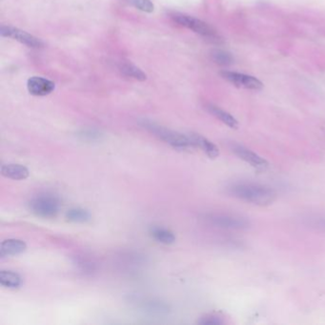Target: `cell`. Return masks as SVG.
Instances as JSON below:
<instances>
[{
    "label": "cell",
    "instance_id": "6da1fadb",
    "mask_svg": "<svg viewBox=\"0 0 325 325\" xmlns=\"http://www.w3.org/2000/svg\"><path fill=\"white\" fill-rule=\"evenodd\" d=\"M228 193L245 202L266 206L276 199V192L269 186L254 182H236L228 187Z\"/></svg>",
    "mask_w": 325,
    "mask_h": 325
},
{
    "label": "cell",
    "instance_id": "7a4b0ae2",
    "mask_svg": "<svg viewBox=\"0 0 325 325\" xmlns=\"http://www.w3.org/2000/svg\"><path fill=\"white\" fill-rule=\"evenodd\" d=\"M139 124L141 125L142 128L146 129L148 132H150L157 138L161 139L162 141H164L174 149L180 150V151H187L192 148H195L188 135L178 133L177 131L164 127L162 125H159L158 123L147 119H142L139 122Z\"/></svg>",
    "mask_w": 325,
    "mask_h": 325
},
{
    "label": "cell",
    "instance_id": "3957f363",
    "mask_svg": "<svg viewBox=\"0 0 325 325\" xmlns=\"http://www.w3.org/2000/svg\"><path fill=\"white\" fill-rule=\"evenodd\" d=\"M30 212L41 218H54L61 209V200L52 193H41L31 198L28 203Z\"/></svg>",
    "mask_w": 325,
    "mask_h": 325
},
{
    "label": "cell",
    "instance_id": "277c9868",
    "mask_svg": "<svg viewBox=\"0 0 325 325\" xmlns=\"http://www.w3.org/2000/svg\"><path fill=\"white\" fill-rule=\"evenodd\" d=\"M203 219L208 224L212 226L226 229V230H244L249 227V221L245 217L231 215V214H222V213H211L207 214Z\"/></svg>",
    "mask_w": 325,
    "mask_h": 325
},
{
    "label": "cell",
    "instance_id": "5b68a950",
    "mask_svg": "<svg viewBox=\"0 0 325 325\" xmlns=\"http://www.w3.org/2000/svg\"><path fill=\"white\" fill-rule=\"evenodd\" d=\"M172 19L180 26L192 30L193 32L209 40L218 41L217 32L202 20H197L194 17L183 15V14H175L172 16Z\"/></svg>",
    "mask_w": 325,
    "mask_h": 325
},
{
    "label": "cell",
    "instance_id": "8992f818",
    "mask_svg": "<svg viewBox=\"0 0 325 325\" xmlns=\"http://www.w3.org/2000/svg\"><path fill=\"white\" fill-rule=\"evenodd\" d=\"M0 34L2 37L14 39L20 42L21 44L28 46L30 48L39 49V48H42L44 45L40 39L32 36L29 33L10 26H2Z\"/></svg>",
    "mask_w": 325,
    "mask_h": 325
},
{
    "label": "cell",
    "instance_id": "52a82bcc",
    "mask_svg": "<svg viewBox=\"0 0 325 325\" xmlns=\"http://www.w3.org/2000/svg\"><path fill=\"white\" fill-rule=\"evenodd\" d=\"M221 76L236 87L250 89V90H260L263 87V84L258 79L247 76L244 74H239L235 72H222Z\"/></svg>",
    "mask_w": 325,
    "mask_h": 325
},
{
    "label": "cell",
    "instance_id": "ba28073f",
    "mask_svg": "<svg viewBox=\"0 0 325 325\" xmlns=\"http://www.w3.org/2000/svg\"><path fill=\"white\" fill-rule=\"evenodd\" d=\"M232 151L237 158L242 159L243 161H245L246 163L250 164L253 167L257 168V169H263V168L268 166V162L266 161L265 158L260 157L254 151L244 147L242 145L234 144L232 146Z\"/></svg>",
    "mask_w": 325,
    "mask_h": 325
},
{
    "label": "cell",
    "instance_id": "9c48e42d",
    "mask_svg": "<svg viewBox=\"0 0 325 325\" xmlns=\"http://www.w3.org/2000/svg\"><path fill=\"white\" fill-rule=\"evenodd\" d=\"M55 87L53 81L41 77H32L27 82V88L30 94L35 97L48 96L55 90Z\"/></svg>",
    "mask_w": 325,
    "mask_h": 325
},
{
    "label": "cell",
    "instance_id": "30bf717a",
    "mask_svg": "<svg viewBox=\"0 0 325 325\" xmlns=\"http://www.w3.org/2000/svg\"><path fill=\"white\" fill-rule=\"evenodd\" d=\"M27 249V244L24 240L20 238H8L1 242L0 244V256H18L25 252Z\"/></svg>",
    "mask_w": 325,
    "mask_h": 325
},
{
    "label": "cell",
    "instance_id": "8fae6325",
    "mask_svg": "<svg viewBox=\"0 0 325 325\" xmlns=\"http://www.w3.org/2000/svg\"><path fill=\"white\" fill-rule=\"evenodd\" d=\"M195 148H199L202 150L210 158H216L219 155V150L216 144L210 141L206 138L202 137L199 134L191 133L188 135Z\"/></svg>",
    "mask_w": 325,
    "mask_h": 325
},
{
    "label": "cell",
    "instance_id": "7c38bea8",
    "mask_svg": "<svg viewBox=\"0 0 325 325\" xmlns=\"http://www.w3.org/2000/svg\"><path fill=\"white\" fill-rule=\"evenodd\" d=\"M1 175L13 180H24L30 176L28 168L18 163H7L1 166Z\"/></svg>",
    "mask_w": 325,
    "mask_h": 325
},
{
    "label": "cell",
    "instance_id": "4fadbf2b",
    "mask_svg": "<svg viewBox=\"0 0 325 325\" xmlns=\"http://www.w3.org/2000/svg\"><path fill=\"white\" fill-rule=\"evenodd\" d=\"M23 283V279L19 273L11 270L0 271V284L8 289H19Z\"/></svg>",
    "mask_w": 325,
    "mask_h": 325
},
{
    "label": "cell",
    "instance_id": "5bb4252c",
    "mask_svg": "<svg viewBox=\"0 0 325 325\" xmlns=\"http://www.w3.org/2000/svg\"><path fill=\"white\" fill-rule=\"evenodd\" d=\"M150 235L156 241L161 244L170 245L176 241L175 234L164 227H152L150 229Z\"/></svg>",
    "mask_w": 325,
    "mask_h": 325
},
{
    "label": "cell",
    "instance_id": "9a60e30c",
    "mask_svg": "<svg viewBox=\"0 0 325 325\" xmlns=\"http://www.w3.org/2000/svg\"><path fill=\"white\" fill-rule=\"evenodd\" d=\"M66 219L74 223H86L91 220L92 216L88 210L80 207L69 209L65 214Z\"/></svg>",
    "mask_w": 325,
    "mask_h": 325
},
{
    "label": "cell",
    "instance_id": "2e32d148",
    "mask_svg": "<svg viewBox=\"0 0 325 325\" xmlns=\"http://www.w3.org/2000/svg\"><path fill=\"white\" fill-rule=\"evenodd\" d=\"M207 110L210 114H212L214 117L218 118L220 121H222L224 124H226L227 126H229L230 128H236L238 123L236 118H234L232 115H230L229 113L225 112L222 109L218 108L215 105H208L207 106Z\"/></svg>",
    "mask_w": 325,
    "mask_h": 325
},
{
    "label": "cell",
    "instance_id": "e0dca14e",
    "mask_svg": "<svg viewBox=\"0 0 325 325\" xmlns=\"http://www.w3.org/2000/svg\"><path fill=\"white\" fill-rule=\"evenodd\" d=\"M303 222L312 229L325 233V214L308 215L303 218Z\"/></svg>",
    "mask_w": 325,
    "mask_h": 325
},
{
    "label": "cell",
    "instance_id": "ac0fdd59",
    "mask_svg": "<svg viewBox=\"0 0 325 325\" xmlns=\"http://www.w3.org/2000/svg\"><path fill=\"white\" fill-rule=\"evenodd\" d=\"M119 69L121 71V73H123L126 77H129V78L138 79L140 81H144L145 79H147L146 74H144L142 72V70L139 69L138 67L131 64V63H122L120 65Z\"/></svg>",
    "mask_w": 325,
    "mask_h": 325
},
{
    "label": "cell",
    "instance_id": "d6986e66",
    "mask_svg": "<svg viewBox=\"0 0 325 325\" xmlns=\"http://www.w3.org/2000/svg\"><path fill=\"white\" fill-rule=\"evenodd\" d=\"M211 57L217 64L221 66L231 65L234 61V58L232 57V55L222 50H214L212 52Z\"/></svg>",
    "mask_w": 325,
    "mask_h": 325
},
{
    "label": "cell",
    "instance_id": "ffe728a7",
    "mask_svg": "<svg viewBox=\"0 0 325 325\" xmlns=\"http://www.w3.org/2000/svg\"><path fill=\"white\" fill-rule=\"evenodd\" d=\"M79 138L81 140L88 141V142H94V141H99L101 138V134L99 131L94 130V129H86V130H81L79 133Z\"/></svg>",
    "mask_w": 325,
    "mask_h": 325
},
{
    "label": "cell",
    "instance_id": "44dd1931",
    "mask_svg": "<svg viewBox=\"0 0 325 325\" xmlns=\"http://www.w3.org/2000/svg\"><path fill=\"white\" fill-rule=\"evenodd\" d=\"M197 323L203 325H220L224 323V320L220 315L212 313L201 316L200 319L197 321Z\"/></svg>",
    "mask_w": 325,
    "mask_h": 325
},
{
    "label": "cell",
    "instance_id": "7402d4cb",
    "mask_svg": "<svg viewBox=\"0 0 325 325\" xmlns=\"http://www.w3.org/2000/svg\"><path fill=\"white\" fill-rule=\"evenodd\" d=\"M129 1L137 9L145 13H152L155 9V6L151 0H129Z\"/></svg>",
    "mask_w": 325,
    "mask_h": 325
}]
</instances>
